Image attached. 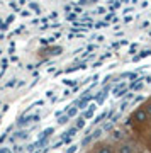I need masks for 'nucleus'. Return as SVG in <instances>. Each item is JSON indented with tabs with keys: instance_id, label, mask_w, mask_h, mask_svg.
Wrapping results in <instances>:
<instances>
[{
	"instance_id": "obj_2",
	"label": "nucleus",
	"mask_w": 151,
	"mask_h": 153,
	"mask_svg": "<svg viewBox=\"0 0 151 153\" xmlns=\"http://www.w3.org/2000/svg\"><path fill=\"white\" fill-rule=\"evenodd\" d=\"M93 153H115V152L109 143H97L93 146Z\"/></svg>"
},
{
	"instance_id": "obj_3",
	"label": "nucleus",
	"mask_w": 151,
	"mask_h": 153,
	"mask_svg": "<svg viewBox=\"0 0 151 153\" xmlns=\"http://www.w3.org/2000/svg\"><path fill=\"white\" fill-rule=\"evenodd\" d=\"M115 153H134V146H131V145H121Z\"/></svg>"
},
{
	"instance_id": "obj_1",
	"label": "nucleus",
	"mask_w": 151,
	"mask_h": 153,
	"mask_svg": "<svg viewBox=\"0 0 151 153\" xmlns=\"http://www.w3.org/2000/svg\"><path fill=\"white\" fill-rule=\"evenodd\" d=\"M148 119H150V116L144 112V109H139V111H136L134 114H132V123L134 124H146L148 123Z\"/></svg>"
},
{
	"instance_id": "obj_5",
	"label": "nucleus",
	"mask_w": 151,
	"mask_h": 153,
	"mask_svg": "<svg viewBox=\"0 0 151 153\" xmlns=\"http://www.w3.org/2000/svg\"><path fill=\"white\" fill-rule=\"evenodd\" d=\"M148 148L151 150V134H150V138H148Z\"/></svg>"
},
{
	"instance_id": "obj_4",
	"label": "nucleus",
	"mask_w": 151,
	"mask_h": 153,
	"mask_svg": "<svg viewBox=\"0 0 151 153\" xmlns=\"http://www.w3.org/2000/svg\"><path fill=\"white\" fill-rule=\"evenodd\" d=\"M143 109H144V112H146V114H148V116L151 117V100H150V102H148V104L144 105V107H143Z\"/></svg>"
}]
</instances>
